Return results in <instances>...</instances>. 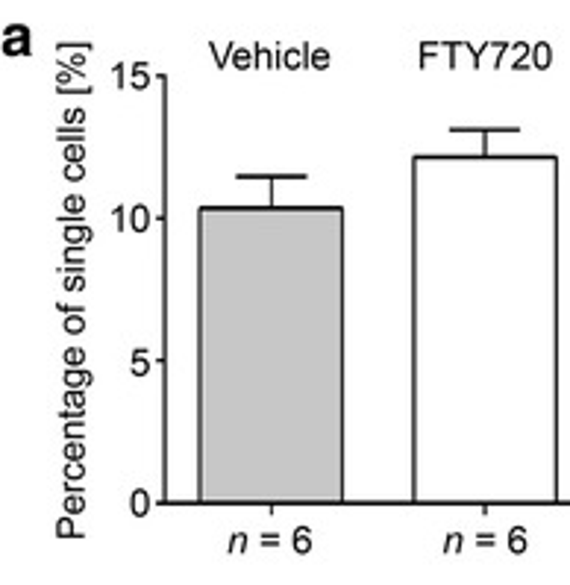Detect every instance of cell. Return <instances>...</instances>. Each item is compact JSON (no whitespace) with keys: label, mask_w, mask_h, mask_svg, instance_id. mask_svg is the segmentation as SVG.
Returning <instances> with one entry per match:
<instances>
[{"label":"cell","mask_w":570,"mask_h":585,"mask_svg":"<svg viewBox=\"0 0 570 585\" xmlns=\"http://www.w3.org/2000/svg\"><path fill=\"white\" fill-rule=\"evenodd\" d=\"M92 238V229L86 227V224H74V221H65V241L74 247V244H80V241H89Z\"/></svg>","instance_id":"1"},{"label":"cell","mask_w":570,"mask_h":585,"mask_svg":"<svg viewBox=\"0 0 570 585\" xmlns=\"http://www.w3.org/2000/svg\"><path fill=\"white\" fill-rule=\"evenodd\" d=\"M147 506H150V497H147V491H132V500H129V509H132V515H147Z\"/></svg>","instance_id":"2"},{"label":"cell","mask_w":570,"mask_h":585,"mask_svg":"<svg viewBox=\"0 0 570 585\" xmlns=\"http://www.w3.org/2000/svg\"><path fill=\"white\" fill-rule=\"evenodd\" d=\"M3 53H6V56H27V53H30V44H27V38H21V41L6 38V41H3Z\"/></svg>","instance_id":"3"},{"label":"cell","mask_w":570,"mask_h":585,"mask_svg":"<svg viewBox=\"0 0 570 585\" xmlns=\"http://www.w3.org/2000/svg\"><path fill=\"white\" fill-rule=\"evenodd\" d=\"M65 386H68V389H77V386H92V374H89V371H74V368H71V371L65 374Z\"/></svg>","instance_id":"4"},{"label":"cell","mask_w":570,"mask_h":585,"mask_svg":"<svg viewBox=\"0 0 570 585\" xmlns=\"http://www.w3.org/2000/svg\"><path fill=\"white\" fill-rule=\"evenodd\" d=\"M150 224V212H147V206H132V229H138V232H144Z\"/></svg>","instance_id":"5"},{"label":"cell","mask_w":570,"mask_h":585,"mask_svg":"<svg viewBox=\"0 0 570 585\" xmlns=\"http://www.w3.org/2000/svg\"><path fill=\"white\" fill-rule=\"evenodd\" d=\"M62 326H65V332H71V335H80L83 329H86V318L80 315V312H74V315H68L62 321Z\"/></svg>","instance_id":"6"},{"label":"cell","mask_w":570,"mask_h":585,"mask_svg":"<svg viewBox=\"0 0 570 585\" xmlns=\"http://www.w3.org/2000/svg\"><path fill=\"white\" fill-rule=\"evenodd\" d=\"M83 153H86V144H83V141H74V144L65 147V159H68V165H80L83 162Z\"/></svg>","instance_id":"7"},{"label":"cell","mask_w":570,"mask_h":585,"mask_svg":"<svg viewBox=\"0 0 570 585\" xmlns=\"http://www.w3.org/2000/svg\"><path fill=\"white\" fill-rule=\"evenodd\" d=\"M83 509H86V497L83 494H68L65 497V512L68 515H80Z\"/></svg>","instance_id":"8"},{"label":"cell","mask_w":570,"mask_h":585,"mask_svg":"<svg viewBox=\"0 0 570 585\" xmlns=\"http://www.w3.org/2000/svg\"><path fill=\"white\" fill-rule=\"evenodd\" d=\"M309 547H312V541H309V529L306 526H300L297 532H294V550L297 553H309Z\"/></svg>","instance_id":"9"},{"label":"cell","mask_w":570,"mask_h":585,"mask_svg":"<svg viewBox=\"0 0 570 585\" xmlns=\"http://www.w3.org/2000/svg\"><path fill=\"white\" fill-rule=\"evenodd\" d=\"M129 371H132L135 377H144V374L150 371V365H147V359H144V350H138V353H135L132 365H129Z\"/></svg>","instance_id":"10"},{"label":"cell","mask_w":570,"mask_h":585,"mask_svg":"<svg viewBox=\"0 0 570 585\" xmlns=\"http://www.w3.org/2000/svg\"><path fill=\"white\" fill-rule=\"evenodd\" d=\"M86 289V277L83 274H68L65 277V292H83Z\"/></svg>","instance_id":"11"},{"label":"cell","mask_w":570,"mask_h":585,"mask_svg":"<svg viewBox=\"0 0 570 585\" xmlns=\"http://www.w3.org/2000/svg\"><path fill=\"white\" fill-rule=\"evenodd\" d=\"M65 403H68L71 409H77V412H86V397H83V391H68V394H65Z\"/></svg>","instance_id":"12"},{"label":"cell","mask_w":570,"mask_h":585,"mask_svg":"<svg viewBox=\"0 0 570 585\" xmlns=\"http://www.w3.org/2000/svg\"><path fill=\"white\" fill-rule=\"evenodd\" d=\"M86 209V200L80 195H71V197H65V212H71V215H80Z\"/></svg>","instance_id":"13"},{"label":"cell","mask_w":570,"mask_h":585,"mask_svg":"<svg viewBox=\"0 0 570 585\" xmlns=\"http://www.w3.org/2000/svg\"><path fill=\"white\" fill-rule=\"evenodd\" d=\"M65 456H68L71 462H80V459L86 456V447H83V444H77V438H74V441H68V444H65Z\"/></svg>","instance_id":"14"},{"label":"cell","mask_w":570,"mask_h":585,"mask_svg":"<svg viewBox=\"0 0 570 585\" xmlns=\"http://www.w3.org/2000/svg\"><path fill=\"white\" fill-rule=\"evenodd\" d=\"M56 535H59V538H68V535H80V532L74 529V523H71L68 518H59L56 520Z\"/></svg>","instance_id":"15"},{"label":"cell","mask_w":570,"mask_h":585,"mask_svg":"<svg viewBox=\"0 0 570 585\" xmlns=\"http://www.w3.org/2000/svg\"><path fill=\"white\" fill-rule=\"evenodd\" d=\"M144 68H147V62H135V77H132V86H135V89H144V86H147Z\"/></svg>","instance_id":"16"},{"label":"cell","mask_w":570,"mask_h":585,"mask_svg":"<svg viewBox=\"0 0 570 585\" xmlns=\"http://www.w3.org/2000/svg\"><path fill=\"white\" fill-rule=\"evenodd\" d=\"M65 177H68L71 183H80V180L86 177V168H83V165H68V168H65Z\"/></svg>","instance_id":"17"},{"label":"cell","mask_w":570,"mask_h":585,"mask_svg":"<svg viewBox=\"0 0 570 585\" xmlns=\"http://www.w3.org/2000/svg\"><path fill=\"white\" fill-rule=\"evenodd\" d=\"M65 477H68V480H83V477H86V468H83L80 462H71V465L65 468Z\"/></svg>","instance_id":"18"},{"label":"cell","mask_w":570,"mask_h":585,"mask_svg":"<svg viewBox=\"0 0 570 585\" xmlns=\"http://www.w3.org/2000/svg\"><path fill=\"white\" fill-rule=\"evenodd\" d=\"M62 121L65 124H83V121H86V112H83V109H68V112L62 115Z\"/></svg>","instance_id":"19"},{"label":"cell","mask_w":570,"mask_h":585,"mask_svg":"<svg viewBox=\"0 0 570 585\" xmlns=\"http://www.w3.org/2000/svg\"><path fill=\"white\" fill-rule=\"evenodd\" d=\"M65 362L68 365H80V362H86V353L80 347H71V350H65Z\"/></svg>","instance_id":"20"},{"label":"cell","mask_w":570,"mask_h":585,"mask_svg":"<svg viewBox=\"0 0 570 585\" xmlns=\"http://www.w3.org/2000/svg\"><path fill=\"white\" fill-rule=\"evenodd\" d=\"M312 65H315V68H326V65H329V53H326V50H315V53H312Z\"/></svg>","instance_id":"21"},{"label":"cell","mask_w":570,"mask_h":585,"mask_svg":"<svg viewBox=\"0 0 570 585\" xmlns=\"http://www.w3.org/2000/svg\"><path fill=\"white\" fill-rule=\"evenodd\" d=\"M235 68H250V53L247 50H235Z\"/></svg>","instance_id":"22"},{"label":"cell","mask_w":570,"mask_h":585,"mask_svg":"<svg viewBox=\"0 0 570 585\" xmlns=\"http://www.w3.org/2000/svg\"><path fill=\"white\" fill-rule=\"evenodd\" d=\"M511 547H514V553H523V547H526V541H523V529H514V538H511Z\"/></svg>","instance_id":"23"},{"label":"cell","mask_w":570,"mask_h":585,"mask_svg":"<svg viewBox=\"0 0 570 585\" xmlns=\"http://www.w3.org/2000/svg\"><path fill=\"white\" fill-rule=\"evenodd\" d=\"M27 33H30V30L18 24V27H9V30H6V38H27Z\"/></svg>","instance_id":"24"},{"label":"cell","mask_w":570,"mask_h":585,"mask_svg":"<svg viewBox=\"0 0 570 585\" xmlns=\"http://www.w3.org/2000/svg\"><path fill=\"white\" fill-rule=\"evenodd\" d=\"M244 541H247V535L244 532H238L235 538H232V544H229V553H241V547H244Z\"/></svg>","instance_id":"25"},{"label":"cell","mask_w":570,"mask_h":585,"mask_svg":"<svg viewBox=\"0 0 570 585\" xmlns=\"http://www.w3.org/2000/svg\"><path fill=\"white\" fill-rule=\"evenodd\" d=\"M65 435H68V438H80V435H83V423H68V426H65Z\"/></svg>","instance_id":"26"},{"label":"cell","mask_w":570,"mask_h":585,"mask_svg":"<svg viewBox=\"0 0 570 585\" xmlns=\"http://www.w3.org/2000/svg\"><path fill=\"white\" fill-rule=\"evenodd\" d=\"M538 65L541 68L550 65V47H547V44H541V47H538Z\"/></svg>","instance_id":"27"},{"label":"cell","mask_w":570,"mask_h":585,"mask_svg":"<svg viewBox=\"0 0 570 585\" xmlns=\"http://www.w3.org/2000/svg\"><path fill=\"white\" fill-rule=\"evenodd\" d=\"M285 65H288V68H297V65H303V59H300L294 50H288V53H285Z\"/></svg>","instance_id":"28"},{"label":"cell","mask_w":570,"mask_h":585,"mask_svg":"<svg viewBox=\"0 0 570 585\" xmlns=\"http://www.w3.org/2000/svg\"><path fill=\"white\" fill-rule=\"evenodd\" d=\"M459 544H462V535H459V532H453V535H450V541H447V553H456Z\"/></svg>","instance_id":"29"},{"label":"cell","mask_w":570,"mask_h":585,"mask_svg":"<svg viewBox=\"0 0 570 585\" xmlns=\"http://www.w3.org/2000/svg\"><path fill=\"white\" fill-rule=\"evenodd\" d=\"M68 65H71V68L86 65V56H83V53H77V56H71V59H68Z\"/></svg>","instance_id":"30"},{"label":"cell","mask_w":570,"mask_h":585,"mask_svg":"<svg viewBox=\"0 0 570 585\" xmlns=\"http://www.w3.org/2000/svg\"><path fill=\"white\" fill-rule=\"evenodd\" d=\"M262 541H265V544H274V547H277V544H280V535H277V532H274V535H271V532H265V535H262Z\"/></svg>","instance_id":"31"}]
</instances>
